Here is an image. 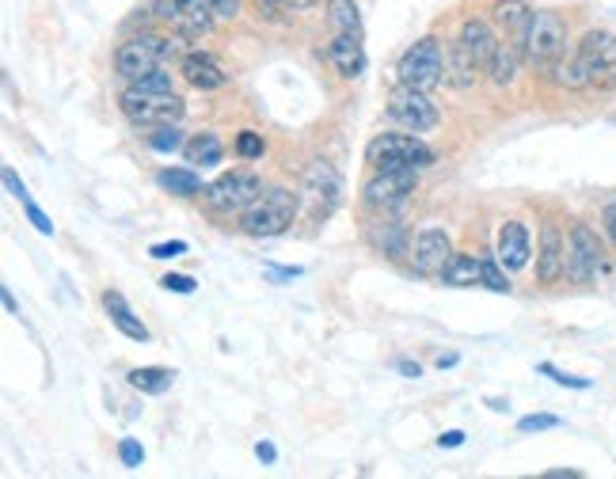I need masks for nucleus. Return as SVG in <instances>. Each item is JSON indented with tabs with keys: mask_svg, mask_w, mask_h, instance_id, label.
Segmentation results:
<instances>
[{
	"mask_svg": "<svg viewBox=\"0 0 616 479\" xmlns=\"http://www.w3.org/2000/svg\"><path fill=\"white\" fill-rule=\"evenodd\" d=\"M118 460H122L126 468H141V460H145V449H141L134 438H126L122 445H118Z\"/></svg>",
	"mask_w": 616,
	"mask_h": 479,
	"instance_id": "obj_34",
	"label": "nucleus"
},
{
	"mask_svg": "<svg viewBox=\"0 0 616 479\" xmlns=\"http://www.w3.org/2000/svg\"><path fill=\"white\" fill-rule=\"evenodd\" d=\"M160 286L168 289V293H194V278H187V274H168Z\"/></svg>",
	"mask_w": 616,
	"mask_h": 479,
	"instance_id": "obj_40",
	"label": "nucleus"
},
{
	"mask_svg": "<svg viewBox=\"0 0 616 479\" xmlns=\"http://www.w3.org/2000/svg\"><path fill=\"white\" fill-rule=\"evenodd\" d=\"M480 73H483V65L472 58V50H468L461 39L445 50V84H453V88H472Z\"/></svg>",
	"mask_w": 616,
	"mask_h": 479,
	"instance_id": "obj_21",
	"label": "nucleus"
},
{
	"mask_svg": "<svg viewBox=\"0 0 616 479\" xmlns=\"http://www.w3.org/2000/svg\"><path fill=\"white\" fill-rule=\"evenodd\" d=\"M601 270H605V248H601L597 232L578 221L571 236H567V278L578 282V286H586V282H594Z\"/></svg>",
	"mask_w": 616,
	"mask_h": 479,
	"instance_id": "obj_10",
	"label": "nucleus"
},
{
	"mask_svg": "<svg viewBox=\"0 0 616 479\" xmlns=\"http://www.w3.org/2000/svg\"><path fill=\"white\" fill-rule=\"evenodd\" d=\"M400 373H407V377H419V365H411V362H400Z\"/></svg>",
	"mask_w": 616,
	"mask_h": 479,
	"instance_id": "obj_47",
	"label": "nucleus"
},
{
	"mask_svg": "<svg viewBox=\"0 0 616 479\" xmlns=\"http://www.w3.org/2000/svg\"><path fill=\"white\" fill-rule=\"evenodd\" d=\"M559 274H567V248H563V236H559V229L548 221V225L540 229V255H537L540 286H552V282H559Z\"/></svg>",
	"mask_w": 616,
	"mask_h": 479,
	"instance_id": "obj_16",
	"label": "nucleus"
},
{
	"mask_svg": "<svg viewBox=\"0 0 616 479\" xmlns=\"http://www.w3.org/2000/svg\"><path fill=\"white\" fill-rule=\"evenodd\" d=\"M559 84L567 88H597L609 92L616 88V35L609 31H590L578 42V54L567 65H556Z\"/></svg>",
	"mask_w": 616,
	"mask_h": 479,
	"instance_id": "obj_1",
	"label": "nucleus"
},
{
	"mask_svg": "<svg viewBox=\"0 0 616 479\" xmlns=\"http://www.w3.org/2000/svg\"><path fill=\"white\" fill-rule=\"evenodd\" d=\"M149 145H153L156 153H175V149H183L187 141H183V130H179V122L175 126H160L149 134Z\"/></svg>",
	"mask_w": 616,
	"mask_h": 479,
	"instance_id": "obj_30",
	"label": "nucleus"
},
{
	"mask_svg": "<svg viewBox=\"0 0 616 479\" xmlns=\"http://www.w3.org/2000/svg\"><path fill=\"white\" fill-rule=\"evenodd\" d=\"M556 426H559L556 415H529V419L518 422L521 434H537V430H556Z\"/></svg>",
	"mask_w": 616,
	"mask_h": 479,
	"instance_id": "obj_35",
	"label": "nucleus"
},
{
	"mask_svg": "<svg viewBox=\"0 0 616 479\" xmlns=\"http://www.w3.org/2000/svg\"><path fill=\"white\" fill-rule=\"evenodd\" d=\"M282 4H286V0H255V12H259L263 20L278 23L282 20Z\"/></svg>",
	"mask_w": 616,
	"mask_h": 479,
	"instance_id": "obj_39",
	"label": "nucleus"
},
{
	"mask_svg": "<svg viewBox=\"0 0 616 479\" xmlns=\"http://www.w3.org/2000/svg\"><path fill=\"white\" fill-rule=\"evenodd\" d=\"M103 308H107V316H111V324L126 335V339H134V343H145L149 339V327L137 320L134 312H130V305H126V297L118 293V289H107L103 293Z\"/></svg>",
	"mask_w": 616,
	"mask_h": 479,
	"instance_id": "obj_24",
	"label": "nucleus"
},
{
	"mask_svg": "<svg viewBox=\"0 0 616 479\" xmlns=\"http://www.w3.org/2000/svg\"><path fill=\"white\" fill-rule=\"evenodd\" d=\"M206 202H210V210L217 213H244L263 194V179L255 172H229L221 175L217 183L206 187Z\"/></svg>",
	"mask_w": 616,
	"mask_h": 479,
	"instance_id": "obj_12",
	"label": "nucleus"
},
{
	"mask_svg": "<svg viewBox=\"0 0 616 479\" xmlns=\"http://www.w3.org/2000/svg\"><path fill=\"white\" fill-rule=\"evenodd\" d=\"M301 210V198L286 187H270L251 202L244 217H240V229L248 236H282L293 225V217Z\"/></svg>",
	"mask_w": 616,
	"mask_h": 479,
	"instance_id": "obj_2",
	"label": "nucleus"
},
{
	"mask_svg": "<svg viewBox=\"0 0 616 479\" xmlns=\"http://www.w3.org/2000/svg\"><path fill=\"white\" fill-rule=\"evenodd\" d=\"M521 58H525V54H521L518 46H514V42L502 39V42H499V54H495V58H491V65H487V73H491V80H495L499 88H506L510 80L518 77Z\"/></svg>",
	"mask_w": 616,
	"mask_h": 479,
	"instance_id": "obj_26",
	"label": "nucleus"
},
{
	"mask_svg": "<svg viewBox=\"0 0 616 479\" xmlns=\"http://www.w3.org/2000/svg\"><path fill=\"white\" fill-rule=\"evenodd\" d=\"M289 8H308V4H316V0H286Z\"/></svg>",
	"mask_w": 616,
	"mask_h": 479,
	"instance_id": "obj_49",
	"label": "nucleus"
},
{
	"mask_svg": "<svg viewBox=\"0 0 616 479\" xmlns=\"http://www.w3.org/2000/svg\"><path fill=\"white\" fill-rule=\"evenodd\" d=\"M449 263H453V244H449V236H445L442 229L419 232V240H415V248H411V267H415V274H423V278H442Z\"/></svg>",
	"mask_w": 616,
	"mask_h": 479,
	"instance_id": "obj_15",
	"label": "nucleus"
},
{
	"mask_svg": "<svg viewBox=\"0 0 616 479\" xmlns=\"http://www.w3.org/2000/svg\"><path fill=\"white\" fill-rule=\"evenodd\" d=\"M183 153H187V160L191 164H202V168H210V164H221V141H217V134H194L187 145H183Z\"/></svg>",
	"mask_w": 616,
	"mask_h": 479,
	"instance_id": "obj_28",
	"label": "nucleus"
},
{
	"mask_svg": "<svg viewBox=\"0 0 616 479\" xmlns=\"http://www.w3.org/2000/svg\"><path fill=\"white\" fill-rule=\"evenodd\" d=\"M423 168H392V172H377L366 183V206L373 213H396L407 202V194H415Z\"/></svg>",
	"mask_w": 616,
	"mask_h": 479,
	"instance_id": "obj_11",
	"label": "nucleus"
},
{
	"mask_svg": "<svg viewBox=\"0 0 616 479\" xmlns=\"http://www.w3.org/2000/svg\"><path fill=\"white\" fill-rule=\"evenodd\" d=\"M495 23H499L502 39L514 42L525 54V39H529V23H533V8L525 0H499L495 4Z\"/></svg>",
	"mask_w": 616,
	"mask_h": 479,
	"instance_id": "obj_17",
	"label": "nucleus"
},
{
	"mask_svg": "<svg viewBox=\"0 0 616 479\" xmlns=\"http://www.w3.org/2000/svg\"><path fill=\"white\" fill-rule=\"evenodd\" d=\"M544 479H578V472H548Z\"/></svg>",
	"mask_w": 616,
	"mask_h": 479,
	"instance_id": "obj_48",
	"label": "nucleus"
},
{
	"mask_svg": "<svg viewBox=\"0 0 616 479\" xmlns=\"http://www.w3.org/2000/svg\"><path fill=\"white\" fill-rule=\"evenodd\" d=\"M175 384L172 369H160V365H141V369H130V388H137L141 396H164Z\"/></svg>",
	"mask_w": 616,
	"mask_h": 479,
	"instance_id": "obj_25",
	"label": "nucleus"
},
{
	"mask_svg": "<svg viewBox=\"0 0 616 479\" xmlns=\"http://www.w3.org/2000/svg\"><path fill=\"white\" fill-rule=\"evenodd\" d=\"M210 12L217 20H236L240 16V0H210Z\"/></svg>",
	"mask_w": 616,
	"mask_h": 479,
	"instance_id": "obj_38",
	"label": "nucleus"
},
{
	"mask_svg": "<svg viewBox=\"0 0 616 479\" xmlns=\"http://www.w3.org/2000/svg\"><path fill=\"white\" fill-rule=\"evenodd\" d=\"M400 84H411L419 92H434L438 84L445 80V54H442V42L434 35L419 39L404 58H400Z\"/></svg>",
	"mask_w": 616,
	"mask_h": 479,
	"instance_id": "obj_8",
	"label": "nucleus"
},
{
	"mask_svg": "<svg viewBox=\"0 0 616 479\" xmlns=\"http://www.w3.org/2000/svg\"><path fill=\"white\" fill-rule=\"evenodd\" d=\"M567 54V23L556 12H533L529 23V39H525V61L537 65L540 73L556 69Z\"/></svg>",
	"mask_w": 616,
	"mask_h": 479,
	"instance_id": "obj_5",
	"label": "nucleus"
},
{
	"mask_svg": "<svg viewBox=\"0 0 616 479\" xmlns=\"http://www.w3.org/2000/svg\"><path fill=\"white\" fill-rule=\"evenodd\" d=\"M328 27L335 35H358L362 31V16L354 0H328Z\"/></svg>",
	"mask_w": 616,
	"mask_h": 479,
	"instance_id": "obj_27",
	"label": "nucleus"
},
{
	"mask_svg": "<svg viewBox=\"0 0 616 479\" xmlns=\"http://www.w3.org/2000/svg\"><path fill=\"white\" fill-rule=\"evenodd\" d=\"M540 373H544V377H552V381L556 384H567V388H590V381H586V377H571V373H559L556 365H540Z\"/></svg>",
	"mask_w": 616,
	"mask_h": 479,
	"instance_id": "obj_36",
	"label": "nucleus"
},
{
	"mask_svg": "<svg viewBox=\"0 0 616 479\" xmlns=\"http://www.w3.org/2000/svg\"><path fill=\"white\" fill-rule=\"evenodd\" d=\"M179 73H183V80H187L191 88H198V92H213V88H225V84H229V73H225L210 54H187L183 65H179Z\"/></svg>",
	"mask_w": 616,
	"mask_h": 479,
	"instance_id": "obj_20",
	"label": "nucleus"
},
{
	"mask_svg": "<svg viewBox=\"0 0 616 479\" xmlns=\"http://www.w3.org/2000/svg\"><path fill=\"white\" fill-rule=\"evenodd\" d=\"M156 16L172 23L183 39H198L213 27L210 0H156Z\"/></svg>",
	"mask_w": 616,
	"mask_h": 479,
	"instance_id": "obj_14",
	"label": "nucleus"
},
{
	"mask_svg": "<svg viewBox=\"0 0 616 479\" xmlns=\"http://www.w3.org/2000/svg\"><path fill=\"white\" fill-rule=\"evenodd\" d=\"M156 183L164 187V191L179 194V198H194V194H202V179L187 168H164V172L156 175Z\"/></svg>",
	"mask_w": 616,
	"mask_h": 479,
	"instance_id": "obj_29",
	"label": "nucleus"
},
{
	"mask_svg": "<svg viewBox=\"0 0 616 479\" xmlns=\"http://www.w3.org/2000/svg\"><path fill=\"white\" fill-rule=\"evenodd\" d=\"M605 232H609V240H613V248H616V202L605 210Z\"/></svg>",
	"mask_w": 616,
	"mask_h": 479,
	"instance_id": "obj_44",
	"label": "nucleus"
},
{
	"mask_svg": "<svg viewBox=\"0 0 616 479\" xmlns=\"http://www.w3.org/2000/svg\"><path fill=\"white\" fill-rule=\"evenodd\" d=\"M23 213H27V221H31V225H35V229H39L42 236H54V221H50V217H46V213H42L39 206L31 202V198L23 202Z\"/></svg>",
	"mask_w": 616,
	"mask_h": 479,
	"instance_id": "obj_33",
	"label": "nucleus"
},
{
	"mask_svg": "<svg viewBox=\"0 0 616 479\" xmlns=\"http://www.w3.org/2000/svg\"><path fill=\"white\" fill-rule=\"evenodd\" d=\"M442 282L445 286H483L495 289V293H510V278L491 259H480V255H453Z\"/></svg>",
	"mask_w": 616,
	"mask_h": 479,
	"instance_id": "obj_13",
	"label": "nucleus"
},
{
	"mask_svg": "<svg viewBox=\"0 0 616 479\" xmlns=\"http://www.w3.org/2000/svg\"><path fill=\"white\" fill-rule=\"evenodd\" d=\"M4 187H8V194H12V198H20V202H27V198H31V194H27V187L20 183V175L12 172V168H4Z\"/></svg>",
	"mask_w": 616,
	"mask_h": 479,
	"instance_id": "obj_41",
	"label": "nucleus"
},
{
	"mask_svg": "<svg viewBox=\"0 0 616 479\" xmlns=\"http://www.w3.org/2000/svg\"><path fill=\"white\" fill-rule=\"evenodd\" d=\"M175 50H179V42H172V39H160V35H137V39L118 46L115 69L134 84V80L156 73L164 61L172 58Z\"/></svg>",
	"mask_w": 616,
	"mask_h": 479,
	"instance_id": "obj_6",
	"label": "nucleus"
},
{
	"mask_svg": "<svg viewBox=\"0 0 616 479\" xmlns=\"http://www.w3.org/2000/svg\"><path fill=\"white\" fill-rule=\"evenodd\" d=\"M118 103H122V115L130 118L137 130L175 126L179 118L187 115V103L175 92H141V88H130Z\"/></svg>",
	"mask_w": 616,
	"mask_h": 479,
	"instance_id": "obj_4",
	"label": "nucleus"
},
{
	"mask_svg": "<svg viewBox=\"0 0 616 479\" xmlns=\"http://www.w3.org/2000/svg\"><path fill=\"white\" fill-rule=\"evenodd\" d=\"M343 202V175L335 172V164L328 160H312L305 179H301V206H305L308 221L320 225L328 221L331 213L339 210Z\"/></svg>",
	"mask_w": 616,
	"mask_h": 479,
	"instance_id": "obj_3",
	"label": "nucleus"
},
{
	"mask_svg": "<svg viewBox=\"0 0 616 479\" xmlns=\"http://www.w3.org/2000/svg\"><path fill=\"white\" fill-rule=\"evenodd\" d=\"M457 445H464L461 430H449V434H442V449H457Z\"/></svg>",
	"mask_w": 616,
	"mask_h": 479,
	"instance_id": "obj_45",
	"label": "nucleus"
},
{
	"mask_svg": "<svg viewBox=\"0 0 616 479\" xmlns=\"http://www.w3.org/2000/svg\"><path fill=\"white\" fill-rule=\"evenodd\" d=\"M366 160L377 172H392V168H426L434 164V153L411 134H381L369 141Z\"/></svg>",
	"mask_w": 616,
	"mask_h": 479,
	"instance_id": "obj_7",
	"label": "nucleus"
},
{
	"mask_svg": "<svg viewBox=\"0 0 616 479\" xmlns=\"http://www.w3.org/2000/svg\"><path fill=\"white\" fill-rule=\"evenodd\" d=\"M388 118L400 122V126L411 130V134H426V130L438 126V107H434L430 96L419 92V88H411V84H396V88L388 92Z\"/></svg>",
	"mask_w": 616,
	"mask_h": 479,
	"instance_id": "obj_9",
	"label": "nucleus"
},
{
	"mask_svg": "<svg viewBox=\"0 0 616 479\" xmlns=\"http://www.w3.org/2000/svg\"><path fill=\"white\" fill-rule=\"evenodd\" d=\"M149 255H153V259H179V255H187V244H183V240H172V244H153Z\"/></svg>",
	"mask_w": 616,
	"mask_h": 479,
	"instance_id": "obj_37",
	"label": "nucleus"
},
{
	"mask_svg": "<svg viewBox=\"0 0 616 479\" xmlns=\"http://www.w3.org/2000/svg\"><path fill=\"white\" fill-rule=\"evenodd\" d=\"M236 153L244 156V160H259V156L267 153V141H263V134H255V130H244V134L236 137Z\"/></svg>",
	"mask_w": 616,
	"mask_h": 479,
	"instance_id": "obj_31",
	"label": "nucleus"
},
{
	"mask_svg": "<svg viewBox=\"0 0 616 479\" xmlns=\"http://www.w3.org/2000/svg\"><path fill=\"white\" fill-rule=\"evenodd\" d=\"M366 240L369 248H377L388 259H404L407 255V229L400 221H392L388 213H377V221L366 225Z\"/></svg>",
	"mask_w": 616,
	"mask_h": 479,
	"instance_id": "obj_18",
	"label": "nucleus"
},
{
	"mask_svg": "<svg viewBox=\"0 0 616 479\" xmlns=\"http://www.w3.org/2000/svg\"><path fill=\"white\" fill-rule=\"evenodd\" d=\"M4 308H8L12 316H20V308H16V301H12V293H8V289H4Z\"/></svg>",
	"mask_w": 616,
	"mask_h": 479,
	"instance_id": "obj_46",
	"label": "nucleus"
},
{
	"mask_svg": "<svg viewBox=\"0 0 616 479\" xmlns=\"http://www.w3.org/2000/svg\"><path fill=\"white\" fill-rule=\"evenodd\" d=\"M255 457L263 460V464H274V460H278V449H274L270 441H259V445H255Z\"/></svg>",
	"mask_w": 616,
	"mask_h": 479,
	"instance_id": "obj_42",
	"label": "nucleus"
},
{
	"mask_svg": "<svg viewBox=\"0 0 616 479\" xmlns=\"http://www.w3.org/2000/svg\"><path fill=\"white\" fill-rule=\"evenodd\" d=\"M134 88H141V92H172V73L156 69V73H149V77L134 80Z\"/></svg>",
	"mask_w": 616,
	"mask_h": 479,
	"instance_id": "obj_32",
	"label": "nucleus"
},
{
	"mask_svg": "<svg viewBox=\"0 0 616 479\" xmlns=\"http://www.w3.org/2000/svg\"><path fill=\"white\" fill-rule=\"evenodd\" d=\"M267 278H274V282H289V278H301V270H278V267H267Z\"/></svg>",
	"mask_w": 616,
	"mask_h": 479,
	"instance_id": "obj_43",
	"label": "nucleus"
},
{
	"mask_svg": "<svg viewBox=\"0 0 616 479\" xmlns=\"http://www.w3.org/2000/svg\"><path fill=\"white\" fill-rule=\"evenodd\" d=\"M328 61L343 80H358L366 73V50H362L358 35H335L328 46Z\"/></svg>",
	"mask_w": 616,
	"mask_h": 479,
	"instance_id": "obj_19",
	"label": "nucleus"
},
{
	"mask_svg": "<svg viewBox=\"0 0 616 479\" xmlns=\"http://www.w3.org/2000/svg\"><path fill=\"white\" fill-rule=\"evenodd\" d=\"M461 42L472 50V58L480 61L483 69L491 65V58L499 54V35L491 31V23L487 20H464V27H461Z\"/></svg>",
	"mask_w": 616,
	"mask_h": 479,
	"instance_id": "obj_23",
	"label": "nucleus"
},
{
	"mask_svg": "<svg viewBox=\"0 0 616 479\" xmlns=\"http://www.w3.org/2000/svg\"><path fill=\"white\" fill-rule=\"evenodd\" d=\"M499 263L506 270H521L529 263V229L518 221H506L499 229Z\"/></svg>",
	"mask_w": 616,
	"mask_h": 479,
	"instance_id": "obj_22",
	"label": "nucleus"
}]
</instances>
